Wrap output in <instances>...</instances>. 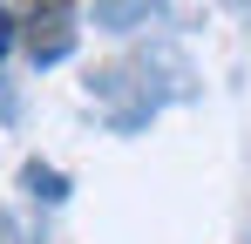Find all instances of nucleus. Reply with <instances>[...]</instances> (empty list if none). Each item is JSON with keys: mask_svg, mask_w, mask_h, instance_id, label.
I'll return each mask as SVG.
<instances>
[{"mask_svg": "<svg viewBox=\"0 0 251 244\" xmlns=\"http://www.w3.org/2000/svg\"><path fill=\"white\" fill-rule=\"evenodd\" d=\"M27 48H34V61H61V54L75 48V14H68V0L34 7V21H27Z\"/></svg>", "mask_w": 251, "mask_h": 244, "instance_id": "obj_1", "label": "nucleus"}, {"mask_svg": "<svg viewBox=\"0 0 251 244\" xmlns=\"http://www.w3.org/2000/svg\"><path fill=\"white\" fill-rule=\"evenodd\" d=\"M7 48H14V14L0 7V54H7Z\"/></svg>", "mask_w": 251, "mask_h": 244, "instance_id": "obj_2", "label": "nucleus"}]
</instances>
